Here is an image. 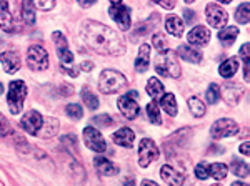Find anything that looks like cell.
Here are the masks:
<instances>
[{
    "label": "cell",
    "instance_id": "cell-45",
    "mask_svg": "<svg viewBox=\"0 0 250 186\" xmlns=\"http://www.w3.org/2000/svg\"><path fill=\"white\" fill-rule=\"evenodd\" d=\"M240 153H242V155H249V153H250V143H249V141H244V143L240 145Z\"/></svg>",
    "mask_w": 250,
    "mask_h": 186
},
{
    "label": "cell",
    "instance_id": "cell-14",
    "mask_svg": "<svg viewBox=\"0 0 250 186\" xmlns=\"http://www.w3.org/2000/svg\"><path fill=\"white\" fill-rule=\"evenodd\" d=\"M0 63H2L3 70L9 75L17 74L20 70V56L17 52H14V50L2 52V54H0Z\"/></svg>",
    "mask_w": 250,
    "mask_h": 186
},
{
    "label": "cell",
    "instance_id": "cell-11",
    "mask_svg": "<svg viewBox=\"0 0 250 186\" xmlns=\"http://www.w3.org/2000/svg\"><path fill=\"white\" fill-rule=\"evenodd\" d=\"M205 17H207V22L210 27L222 28L227 23L229 15L220 5H217V3H208V5L205 7Z\"/></svg>",
    "mask_w": 250,
    "mask_h": 186
},
{
    "label": "cell",
    "instance_id": "cell-52",
    "mask_svg": "<svg viewBox=\"0 0 250 186\" xmlns=\"http://www.w3.org/2000/svg\"><path fill=\"white\" fill-rule=\"evenodd\" d=\"M2 93H3V85L0 83V95H2Z\"/></svg>",
    "mask_w": 250,
    "mask_h": 186
},
{
    "label": "cell",
    "instance_id": "cell-26",
    "mask_svg": "<svg viewBox=\"0 0 250 186\" xmlns=\"http://www.w3.org/2000/svg\"><path fill=\"white\" fill-rule=\"evenodd\" d=\"M160 107L164 108V112L167 113L168 116H175L179 108H177V102H175V95L173 93H165L160 100Z\"/></svg>",
    "mask_w": 250,
    "mask_h": 186
},
{
    "label": "cell",
    "instance_id": "cell-1",
    "mask_svg": "<svg viewBox=\"0 0 250 186\" xmlns=\"http://www.w3.org/2000/svg\"><path fill=\"white\" fill-rule=\"evenodd\" d=\"M80 37L83 43L100 55H122L125 54L124 38L114 28L104 25L95 20H87L80 28Z\"/></svg>",
    "mask_w": 250,
    "mask_h": 186
},
{
    "label": "cell",
    "instance_id": "cell-5",
    "mask_svg": "<svg viewBox=\"0 0 250 186\" xmlns=\"http://www.w3.org/2000/svg\"><path fill=\"white\" fill-rule=\"evenodd\" d=\"M125 83H127V78H125L124 74L108 68V70H104L102 74H100L99 90L102 93H105V95H110V93H115V92H119L120 88H124Z\"/></svg>",
    "mask_w": 250,
    "mask_h": 186
},
{
    "label": "cell",
    "instance_id": "cell-9",
    "mask_svg": "<svg viewBox=\"0 0 250 186\" xmlns=\"http://www.w3.org/2000/svg\"><path fill=\"white\" fill-rule=\"evenodd\" d=\"M157 158H159V147L150 138H144L139 145V165L147 168Z\"/></svg>",
    "mask_w": 250,
    "mask_h": 186
},
{
    "label": "cell",
    "instance_id": "cell-19",
    "mask_svg": "<svg viewBox=\"0 0 250 186\" xmlns=\"http://www.w3.org/2000/svg\"><path fill=\"white\" fill-rule=\"evenodd\" d=\"M177 56H180L185 62H190V63H200L202 62V52L195 50L190 45H180L177 48Z\"/></svg>",
    "mask_w": 250,
    "mask_h": 186
},
{
    "label": "cell",
    "instance_id": "cell-8",
    "mask_svg": "<svg viewBox=\"0 0 250 186\" xmlns=\"http://www.w3.org/2000/svg\"><path fill=\"white\" fill-rule=\"evenodd\" d=\"M239 133V125L230 118H220L212 125L210 136L213 140L227 138V136H235Z\"/></svg>",
    "mask_w": 250,
    "mask_h": 186
},
{
    "label": "cell",
    "instance_id": "cell-31",
    "mask_svg": "<svg viewBox=\"0 0 250 186\" xmlns=\"http://www.w3.org/2000/svg\"><path fill=\"white\" fill-rule=\"evenodd\" d=\"M229 173V167L224 163H213L208 167V176H212L213 180H224Z\"/></svg>",
    "mask_w": 250,
    "mask_h": 186
},
{
    "label": "cell",
    "instance_id": "cell-48",
    "mask_svg": "<svg viewBox=\"0 0 250 186\" xmlns=\"http://www.w3.org/2000/svg\"><path fill=\"white\" fill-rule=\"evenodd\" d=\"M142 186H160V185H157L155 181H152V180H144Z\"/></svg>",
    "mask_w": 250,
    "mask_h": 186
},
{
    "label": "cell",
    "instance_id": "cell-7",
    "mask_svg": "<svg viewBox=\"0 0 250 186\" xmlns=\"http://www.w3.org/2000/svg\"><path fill=\"white\" fill-rule=\"evenodd\" d=\"M27 65L32 70L40 72V70H47L48 68V54L43 47L40 45H30L27 50Z\"/></svg>",
    "mask_w": 250,
    "mask_h": 186
},
{
    "label": "cell",
    "instance_id": "cell-13",
    "mask_svg": "<svg viewBox=\"0 0 250 186\" xmlns=\"http://www.w3.org/2000/svg\"><path fill=\"white\" fill-rule=\"evenodd\" d=\"M119 110L127 120H135L137 116H139V113H140L139 105H137L135 100L132 98V96H128V95H124V96H120V98H119Z\"/></svg>",
    "mask_w": 250,
    "mask_h": 186
},
{
    "label": "cell",
    "instance_id": "cell-34",
    "mask_svg": "<svg viewBox=\"0 0 250 186\" xmlns=\"http://www.w3.org/2000/svg\"><path fill=\"white\" fill-rule=\"evenodd\" d=\"M82 100H83V103H85L87 107L90 108V110H95V108H99V98H97L95 93H92L87 87L82 90Z\"/></svg>",
    "mask_w": 250,
    "mask_h": 186
},
{
    "label": "cell",
    "instance_id": "cell-23",
    "mask_svg": "<svg viewBox=\"0 0 250 186\" xmlns=\"http://www.w3.org/2000/svg\"><path fill=\"white\" fill-rule=\"evenodd\" d=\"M237 72H239V58H235V56L227 58L225 62H222V65L219 67V74L224 76V78H232V76H235Z\"/></svg>",
    "mask_w": 250,
    "mask_h": 186
},
{
    "label": "cell",
    "instance_id": "cell-50",
    "mask_svg": "<svg viewBox=\"0 0 250 186\" xmlns=\"http://www.w3.org/2000/svg\"><path fill=\"white\" fill-rule=\"evenodd\" d=\"M94 3H95V2H88V3H87V2H80V5H82V7H92Z\"/></svg>",
    "mask_w": 250,
    "mask_h": 186
},
{
    "label": "cell",
    "instance_id": "cell-2",
    "mask_svg": "<svg viewBox=\"0 0 250 186\" xmlns=\"http://www.w3.org/2000/svg\"><path fill=\"white\" fill-rule=\"evenodd\" d=\"M52 40H54V45L57 48V55H59L60 63H62V68L70 76H77L79 68L74 67V54H72L70 48H68L65 35H63L62 32H54V34H52Z\"/></svg>",
    "mask_w": 250,
    "mask_h": 186
},
{
    "label": "cell",
    "instance_id": "cell-53",
    "mask_svg": "<svg viewBox=\"0 0 250 186\" xmlns=\"http://www.w3.org/2000/svg\"><path fill=\"white\" fill-rule=\"evenodd\" d=\"M210 186H222V185H219V183H213V185H210Z\"/></svg>",
    "mask_w": 250,
    "mask_h": 186
},
{
    "label": "cell",
    "instance_id": "cell-3",
    "mask_svg": "<svg viewBox=\"0 0 250 186\" xmlns=\"http://www.w3.org/2000/svg\"><path fill=\"white\" fill-rule=\"evenodd\" d=\"M155 70H157V74H160L162 76H172V78H179V76L182 75L179 56H177L175 52L168 50V48L165 52H162V54H157Z\"/></svg>",
    "mask_w": 250,
    "mask_h": 186
},
{
    "label": "cell",
    "instance_id": "cell-17",
    "mask_svg": "<svg viewBox=\"0 0 250 186\" xmlns=\"http://www.w3.org/2000/svg\"><path fill=\"white\" fill-rule=\"evenodd\" d=\"M187 38H188V43H190V45L204 47V45H207L208 40H210V32L202 25H197L188 32Z\"/></svg>",
    "mask_w": 250,
    "mask_h": 186
},
{
    "label": "cell",
    "instance_id": "cell-36",
    "mask_svg": "<svg viewBox=\"0 0 250 186\" xmlns=\"http://www.w3.org/2000/svg\"><path fill=\"white\" fill-rule=\"evenodd\" d=\"M65 113L75 121L80 120L83 116V110H82V107H80L79 103H68L65 107Z\"/></svg>",
    "mask_w": 250,
    "mask_h": 186
},
{
    "label": "cell",
    "instance_id": "cell-28",
    "mask_svg": "<svg viewBox=\"0 0 250 186\" xmlns=\"http://www.w3.org/2000/svg\"><path fill=\"white\" fill-rule=\"evenodd\" d=\"M145 92L148 93V96H152V98H159V96H162L164 93V85L160 82L159 78H155V76H152V78H148L147 82V87H145Z\"/></svg>",
    "mask_w": 250,
    "mask_h": 186
},
{
    "label": "cell",
    "instance_id": "cell-29",
    "mask_svg": "<svg viewBox=\"0 0 250 186\" xmlns=\"http://www.w3.org/2000/svg\"><path fill=\"white\" fill-rule=\"evenodd\" d=\"M188 108H190V113L195 116V118H202L205 115V112H207V108H205V105L202 103V100H199L197 96L188 98Z\"/></svg>",
    "mask_w": 250,
    "mask_h": 186
},
{
    "label": "cell",
    "instance_id": "cell-18",
    "mask_svg": "<svg viewBox=\"0 0 250 186\" xmlns=\"http://www.w3.org/2000/svg\"><path fill=\"white\" fill-rule=\"evenodd\" d=\"M112 140H114V143L119 145V147L130 148L132 145H134V141H135V133L132 131L128 127H124V128H120L119 131H115L114 135H112Z\"/></svg>",
    "mask_w": 250,
    "mask_h": 186
},
{
    "label": "cell",
    "instance_id": "cell-6",
    "mask_svg": "<svg viewBox=\"0 0 250 186\" xmlns=\"http://www.w3.org/2000/svg\"><path fill=\"white\" fill-rule=\"evenodd\" d=\"M108 14H110L112 20L120 27V30H128L130 28V9L125 5L124 2H119V0H112L110 7H108Z\"/></svg>",
    "mask_w": 250,
    "mask_h": 186
},
{
    "label": "cell",
    "instance_id": "cell-39",
    "mask_svg": "<svg viewBox=\"0 0 250 186\" xmlns=\"http://www.w3.org/2000/svg\"><path fill=\"white\" fill-rule=\"evenodd\" d=\"M94 123L97 127H102V128H107V127H112V123H114V120H112L110 115H107V113H104V115H97L94 118Z\"/></svg>",
    "mask_w": 250,
    "mask_h": 186
},
{
    "label": "cell",
    "instance_id": "cell-46",
    "mask_svg": "<svg viewBox=\"0 0 250 186\" xmlns=\"http://www.w3.org/2000/svg\"><path fill=\"white\" fill-rule=\"evenodd\" d=\"M80 67H82L83 72H90L92 68H94V62H87V60H85V62H82V65H80Z\"/></svg>",
    "mask_w": 250,
    "mask_h": 186
},
{
    "label": "cell",
    "instance_id": "cell-40",
    "mask_svg": "<svg viewBox=\"0 0 250 186\" xmlns=\"http://www.w3.org/2000/svg\"><path fill=\"white\" fill-rule=\"evenodd\" d=\"M195 176L199 178V180H207L208 178V165L207 163H199L195 167Z\"/></svg>",
    "mask_w": 250,
    "mask_h": 186
},
{
    "label": "cell",
    "instance_id": "cell-27",
    "mask_svg": "<svg viewBox=\"0 0 250 186\" xmlns=\"http://www.w3.org/2000/svg\"><path fill=\"white\" fill-rule=\"evenodd\" d=\"M0 27L5 32H12V17L9 2H0Z\"/></svg>",
    "mask_w": 250,
    "mask_h": 186
},
{
    "label": "cell",
    "instance_id": "cell-30",
    "mask_svg": "<svg viewBox=\"0 0 250 186\" xmlns=\"http://www.w3.org/2000/svg\"><path fill=\"white\" fill-rule=\"evenodd\" d=\"M22 17L25 20L27 25H34L35 23V5L34 2H23L22 3Z\"/></svg>",
    "mask_w": 250,
    "mask_h": 186
},
{
    "label": "cell",
    "instance_id": "cell-43",
    "mask_svg": "<svg viewBox=\"0 0 250 186\" xmlns=\"http://www.w3.org/2000/svg\"><path fill=\"white\" fill-rule=\"evenodd\" d=\"M249 52H250V45H249V43H244V45L240 47V50H239V55L244 60H249Z\"/></svg>",
    "mask_w": 250,
    "mask_h": 186
},
{
    "label": "cell",
    "instance_id": "cell-51",
    "mask_svg": "<svg viewBox=\"0 0 250 186\" xmlns=\"http://www.w3.org/2000/svg\"><path fill=\"white\" fill-rule=\"evenodd\" d=\"M232 186H247V185L244 181H235V183H232Z\"/></svg>",
    "mask_w": 250,
    "mask_h": 186
},
{
    "label": "cell",
    "instance_id": "cell-24",
    "mask_svg": "<svg viewBox=\"0 0 250 186\" xmlns=\"http://www.w3.org/2000/svg\"><path fill=\"white\" fill-rule=\"evenodd\" d=\"M59 127L60 125H59L57 118H47V120H43L42 128H40V131L37 133V135L40 136V138H52V136L59 131Z\"/></svg>",
    "mask_w": 250,
    "mask_h": 186
},
{
    "label": "cell",
    "instance_id": "cell-15",
    "mask_svg": "<svg viewBox=\"0 0 250 186\" xmlns=\"http://www.w3.org/2000/svg\"><path fill=\"white\" fill-rule=\"evenodd\" d=\"M244 95V87L242 85H237V83H225L222 87V93L220 96H224V100L227 102L230 107L239 103V100L242 98Z\"/></svg>",
    "mask_w": 250,
    "mask_h": 186
},
{
    "label": "cell",
    "instance_id": "cell-16",
    "mask_svg": "<svg viewBox=\"0 0 250 186\" xmlns=\"http://www.w3.org/2000/svg\"><path fill=\"white\" fill-rule=\"evenodd\" d=\"M160 176L168 186H182L185 181V176L180 171H177L175 168H172L170 165H164L160 168Z\"/></svg>",
    "mask_w": 250,
    "mask_h": 186
},
{
    "label": "cell",
    "instance_id": "cell-42",
    "mask_svg": "<svg viewBox=\"0 0 250 186\" xmlns=\"http://www.w3.org/2000/svg\"><path fill=\"white\" fill-rule=\"evenodd\" d=\"M35 9H42V10H50L55 7V2H34Z\"/></svg>",
    "mask_w": 250,
    "mask_h": 186
},
{
    "label": "cell",
    "instance_id": "cell-32",
    "mask_svg": "<svg viewBox=\"0 0 250 186\" xmlns=\"http://www.w3.org/2000/svg\"><path fill=\"white\" fill-rule=\"evenodd\" d=\"M230 168H232L233 175H237V176H240V178L249 176V165L245 163L244 160H239V158L232 160Z\"/></svg>",
    "mask_w": 250,
    "mask_h": 186
},
{
    "label": "cell",
    "instance_id": "cell-41",
    "mask_svg": "<svg viewBox=\"0 0 250 186\" xmlns=\"http://www.w3.org/2000/svg\"><path fill=\"white\" fill-rule=\"evenodd\" d=\"M12 133V128L9 127V123L5 121L2 115H0V136H7Z\"/></svg>",
    "mask_w": 250,
    "mask_h": 186
},
{
    "label": "cell",
    "instance_id": "cell-4",
    "mask_svg": "<svg viewBox=\"0 0 250 186\" xmlns=\"http://www.w3.org/2000/svg\"><path fill=\"white\" fill-rule=\"evenodd\" d=\"M27 98V85L23 80H14L9 85V93H7V105L12 115H19L22 112L23 102Z\"/></svg>",
    "mask_w": 250,
    "mask_h": 186
},
{
    "label": "cell",
    "instance_id": "cell-21",
    "mask_svg": "<svg viewBox=\"0 0 250 186\" xmlns=\"http://www.w3.org/2000/svg\"><path fill=\"white\" fill-rule=\"evenodd\" d=\"M148 63H150V47L147 43H142L139 48V55L135 58V70L139 74H144L148 68Z\"/></svg>",
    "mask_w": 250,
    "mask_h": 186
},
{
    "label": "cell",
    "instance_id": "cell-25",
    "mask_svg": "<svg viewBox=\"0 0 250 186\" xmlns=\"http://www.w3.org/2000/svg\"><path fill=\"white\" fill-rule=\"evenodd\" d=\"M237 37H239V28L237 27H224L219 32V40L224 47H230Z\"/></svg>",
    "mask_w": 250,
    "mask_h": 186
},
{
    "label": "cell",
    "instance_id": "cell-37",
    "mask_svg": "<svg viewBox=\"0 0 250 186\" xmlns=\"http://www.w3.org/2000/svg\"><path fill=\"white\" fill-rule=\"evenodd\" d=\"M205 96H207V103L208 105H215L220 100V88H219V85L212 83L210 87H208L207 95H205Z\"/></svg>",
    "mask_w": 250,
    "mask_h": 186
},
{
    "label": "cell",
    "instance_id": "cell-47",
    "mask_svg": "<svg viewBox=\"0 0 250 186\" xmlns=\"http://www.w3.org/2000/svg\"><path fill=\"white\" fill-rule=\"evenodd\" d=\"M160 7H164V9H173L175 7V2H159Z\"/></svg>",
    "mask_w": 250,
    "mask_h": 186
},
{
    "label": "cell",
    "instance_id": "cell-12",
    "mask_svg": "<svg viewBox=\"0 0 250 186\" xmlns=\"http://www.w3.org/2000/svg\"><path fill=\"white\" fill-rule=\"evenodd\" d=\"M42 123H43L42 115L35 110H29L22 116V120H20L22 130L25 133H29V135H37L40 131V128H42Z\"/></svg>",
    "mask_w": 250,
    "mask_h": 186
},
{
    "label": "cell",
    "instance_id": "cell-44",
    "mask_svg": "<svg viewBox=\"0 0 250 186\" xmlns=\"http://www.w3.org/2000/svg\"><path fill=\"white\" fill-rule=\"evenodd\" d=\"M244 78L250 80V60H244Z\"/></svg>",
    "mask_w": 250,
    "mask_h": 186
},
{
    "label": "cell",
    "instance_id": "cell-20",
    "mask_svg": "<svg viewBox=\"0 0 250 186\" xmlns=\"http://www.w3.org/2000/svg\"><path fill=\"white\" fill-rule=\"evenodd\" d=\"M94 165H95L97 171H99L100 175H104V176H114V175L119 173V168H117L110 160L104 158V156H95Z\"/></svg>",
    "mask_w": 250,
    "mask_h": 186
},
{
    "label": "cell",
    "instance_id": "cell-33",
    "mask_svg": "<svg viewBox=\"0 0 250 186\" xmlns=\"http://www.w3.org/2000/svg\"><path fill=\"white\" fill-rule=\"evenodd\" d=\"M249 19H250V5L247 2H244V3H240V5L237 7L235 20L244 25V23H249Z\"/></svg>",
    "mask_w": 250,
    "mask_h": 186
},
{
    "label": "cell",
    "instance_id": "cell-35",
    "mask_svg": "<svg viewBox=\"0 0 250 186\" xmlns=\"http://www.w3.org/2000/svg\"><path fill=\"white\" fill-rule=\"evenodd\" d=\"M147 115L152 123H155V125L162 123V118H160V108H159V105H157V102H150L147 105Z\"/></svg>",
    "mask_w": 250,
    "mask_h": 186
},
{
    "label": "cell",
    "instance_id": "cell-49",
    "mask_svg": "<svg viewBox=\"0 0 250 186\" xmlns=\"http://www.w3.org/2000/svg\"><path fill=\"white\" fill-rule=\"evenodd\" d=\"M184 14H185V19H187V20H192V17H193V12H192V10H185Z\"/></svg>",
    "mask_w": 250,
    "mask_h": 186
},
{
    "label": "cell",
    "instance_id": "cell-22",
    "mask_svg": "<svg viewBox=\"0 0 250 186\" xmlns=\"http://www.w3.org/2000/svg\"><path fill=\"white\" fill-rule=\"evenodd\" d=\"M165 30H167L170 35H173V37L180 38L184 35L182 19L177 17V15H167V19H165Z\"/></svg>",
    "mask_w": 250,
    "mask_h": 186
},
{
    "label": "cell",
    "instance_id": "cell-38",
    "mask_svg": "<svg viewBox=\"0 0 250 186\" xmlns=\"http://www.w3.org/2000/svg\"><path fill=\"white\" fill-rule=\"evenodd\" d=\"M152 45L155 47L157 54H162V52L167 50V43H165V37L162 34H155L154 40H152Z\"/></svg>",
    "mask_w": 250,
    "mask_h": 186
},
{
    "label": "cell",
    "instance_id": "cell-10",
    "mask_svg": "<svg viewBox=\"0 0 250 186\" xmlns=\"http://www.w3.org/2000/svg\"><path fill=\"white\" fill-rule=\"evenodd\" d=\"M83 141H85V145L92 151L104 153L107 149V143H105V140H104L102 133L94 127L83 128Z\"/></svg>",
    "mask_w": 250,
    "mask_h": 186
}]
</instances>
